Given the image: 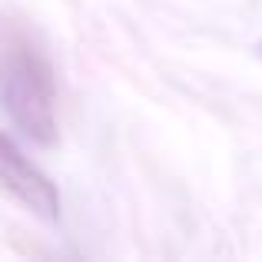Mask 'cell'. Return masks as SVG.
<instances>
[{"label":"cell","instance_id":"1","mask_svg":"<svg viewBox=\"0 0 262 262\" xmlns=\"http://www.w3.org/2000/svg\"><path fill=\"white\" fill-rule=\"evenodd\" d=\"M0 100L10 120L30 140L50 143L57 136V83L53 70L33 47L13 43L0 70Z\"/></svg>","mask_w":262,"mask_h":262},{"label":"cell","instance_id":"2","mask_svg":"<svg viewBox=\"0 0 262 262\" xmlns=\"http://www.w3.org/2000/svg\"><path fill=\"white\" fill-rule=\"evenodd\" d=\"M0 186L17 199L20 206L40 219H60V192L37 166L30 156L17 146L7 133H0Z\"/></svg>","mask_w":262,"mask_h":262}]
</instances>
